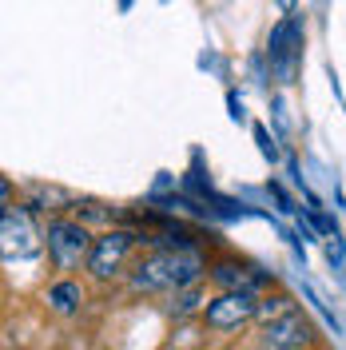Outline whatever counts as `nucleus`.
<instances>
[{
    "label": "nucleus",
    "instance_id": "nucleus-1",
    "mask_svg": "<svg viewBox=\"0 0 346 350\" xmlns=\"http://www.w3.org/2000/svg\"><path fill=\"white\" fill-rule=\"evenodd\" d=\"M203 275V259L195 255L191 247H175V251H155L152 259H144L131 275L135 291H179L191 286Z\"/></svg>",
    "mask_w": 346,
    "mask_h": 350
},
{
    "label": "nucleus",
    "instance_id": "nucleus-2",
    "mask_svg": "<svg viewBox=\"0 0 346 350\" xmlns=\"http://www.w3.org/2000/svg\"><path fill=\"white\" fill-rule=\"evenodd\" d=\"M92 247L96 243H88V231L80 223H68V219H56L52 227H48V255L56 259V267H80L88 262L92 255Z\"/></svg>",
    "mask_w": 346,
    "mask_h": 350
},
{
    "label": "nucleus",
    "instance_id": "nucleus-3",
    "mask_svg": "<svg viewBox=\"0 0 346 350\" xmlns=\"http://www.w3.org/2000/svg\"><path fill=\"white\" fill-rule=\"evenodd\" d=\"M0 247H4V259H28L40 251V235L32 227V219L24 215L21 207L4 203V219H0Z\"/></svg>",
    "mask_w": 346,
    "mask_h": 350
},
{
    "label": "nucleus",
    "instance_id": "nucleus-4",
    "mask_svg": "<svg viewBox=\"0 0 346 350\" xmlns=\"http://www.w3.org/2000/svg\"><path fill=\"white\" fill-rule=\"evenodd\" d=\"M255 314H259V299H255V295H235V291L211 299L207 310H203L207 327H215V330H235V327H243L247 319H255Z\"/></svg>",
    "mask_w": 346,
    "mask_h": 350
},
{
    "label": "nucleus",
    "instance_id": "nucleus-5",
    "mask_svg": "<svg viewBox=\"0 0 346 350\" xmlns=\"http://www.w3.org/2000/svg\"><path fill=\"white\" fill-rule=\"evenodd\" d=\"M131 247H135V235L131 231H108L104 239H96L92 247V255H88V271L96 275V279H111L124 259L131 255Z\"/></svg>",
    "mask_w": 346,
    "mask_h": 350
},
{
    "label": "nucleus",
    "instance_id": "nucleus-6",
    "mask_svg": "<svg viewBox=\"0 0 346 350\" xmlns=\"http://www.w3.org/2000/svg\"><path fill=\"white\" fill-rule=\"evenodd\" d=\"M271 64L279 68L282 80H291L295 76V60H299V52H303V24L295 21V16H287L271 28Z\"/></svg>",
    "mask_w": 346,
    "mask_h": 350
},
{
    "label": "nucleus",
    "instance_id": "nucleus-7",
    "mask_svg": "<svg viewBox=\"0 0 346 350\" xmlns=\"http://www.w3.org/2000/svg\"><path fill=\"white\" fill-rule=\"evenodd\" d=\"M306 342H310V323L299 310L263 327V350H303Z\"/></svg>",
    "mask_w": 346,
    "mask_h": 350
},
{
    "label": "nucleus",
    "instance_id": "nucleus-8",
    "mask_svg": "<svg viewBox=\"0 0 346 350\" xmlns=\"http://www.w3.org/2000/svg\"><path fill=\"white\" fill-rule=\"evenodd\" d=\"M211 279L223 286V295H227V291H235V295H255L259 286L271 283L267 271H255V267H247V262H215V267H211Z\"/></svg>",
    "mask_w": 346,
    "mask_h": 350
},
{
    "label": "nucleus",
    "instance_id": "nucleus-9",
    "mask_svg": "<svg viewBox=\"0 0 346 350\" xmlns=\"http://www.w3.org/2000/svg\"><path fill=\"white\" fill-rule=\"evenodd\" d=\"M48 303H52V310H60V314H72L76 306L84 303V291H80V283H56L52 291H48Z\"/></svg>",
    "mask_w": 346,
    "mask_h": 350
},
{
    "label": "nucleus",
    "instance_id": "nucleus-10",
    "mask_svg": "<svg viewBox=\"0 0 346 350\" xmlns=\"http://www.w3.org/2000/svg\"><path fill=\"white\" fill-rule=\"evenodd\" d=\"M295 310H299V306H295V299L275 295V299H263V303H259V319H263V323H279V319L295 314Z\"/></svg>",
    "mask_w": 346,
    "mask_h": 350
},
{
    "label": "nucleus",
    "instance_id": "nucleus-11",
    "mask_svg": "<svg viewBox=\"0 0 346 350\" xmlns=\"http://www.w3.org/2000/svg\"><path fill=\"white\" fill-rule=\"evenodd\" d=\"M255 139H259V148H263V155H267V159H279V148L271 144V135H267V128H255Z\"/></svg>",
    "mask_w": 346,
    "mask_h": 350
},
{
    "label": "nucleus",
    "instance_id": "nucleus-12",
    "mask_svg": "<svg viewBox=\"0 0 346 350\" xmlns=\"http://www.w3.org/2000/svg\"><path fill=\"white\" fill-rule=\"evenodd\" d=\"M120 4H124V8H128V4H131V0H120Z\"/></svg>",
    "mask_w": 346,
    "mask_h": 350
}]
</instances>
